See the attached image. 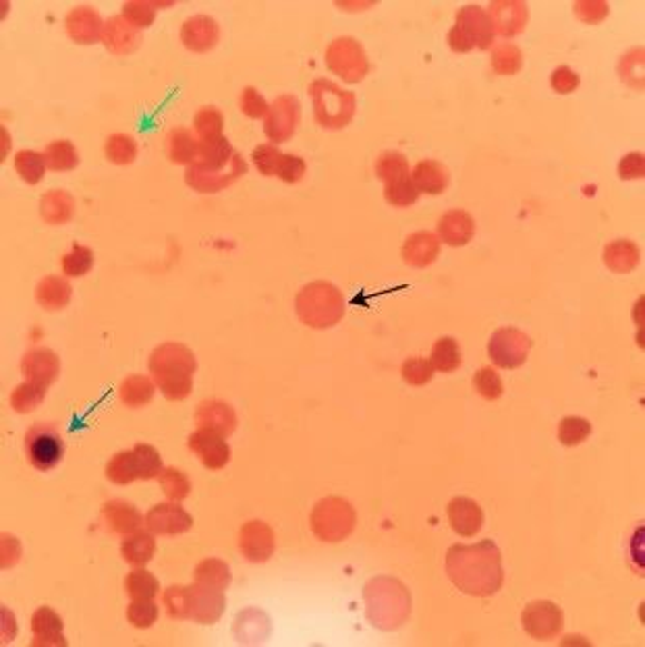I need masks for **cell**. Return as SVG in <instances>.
Listing matches in <instances>:
<instances>
[{"mask_svg":"<svg viewBox=\"0 0 645 647\" xmlns=\"http://www.w3.org/2000/svg\"><path fill=\"white\" fill-rule=\"evenodd\" d=\"M413 185L420 194L426 195H440L444 194L446 187H449L451 174L446 171L444 164H440L436 160H422L417 162V166L412 173Z\"/></svg>","mask_w":645,"mask_h":647,"instance_id":"obj_29","label":"cell"},{"mask_svg":"<svg viewBox=\"0 0 645 647\" xmlns=\"http://www.w3.org/2000/svg\"><path fill=\"white\" fill-rule=\"evenodd\" d=\"M25 454L32 467L38 472H48L63 461L64 454V440L63 433L58 432L55 423H35L27 430L25 440Z\"/></svg>","mask_w":645,"mask_h":647,"instance_id":"obj_9","label":"cell"},{"mask_svg":"<svg viewBox=\"0 0 645 647\" xmlns=\"http://www.w3.org/2000/svg\"><path fill=\"white\" fill-rule=\"evenodd\" d=\"M247 174V162L226 137L200 144L197 160L187 166L185 183L200 194H218Z\"/></svg>","mask_w":645,"mask_h":647,"instance_id":"obj_2","label":"cell"},{"mask_svg":"<svg viewBox=\"0 0 645 647\" xmlns=\"http://www.w3.org/2000/svg\"><path fill=\"white\" fill-rule=\"evenodd\" d=\"M434 365L423 357H409L401 367V376L412 386H426L434 378Z\"/></svg>","mask_w":645,"mask_h":647,"instance_id":"obj_53","label":"cell"},{"mask_svg":"<svg viewBox=\"0 0 645 647\" xmlns=\"http://www.w3.org/2000/svg\"><path fill=\"white\" fill-rule=\"evenodd\" d=\"M226 610V598L223 590L194 583L187 587V619L197 624H214Z\"/></svg>","mask_w":645,"mask_h":647,"instance_id":"obj_14","label":"cell"},{"mask_svg":"<svg viewBox=\"0 0 645 647\" xmlns=\"http://www.w3.org/2000/svg\"><path fill=\"white\" fill-rule=\"evenodd\" d=\"M276 540L273 527L263 521H249L241 527L239 533V550L249 562L262 564L270 561V556L274 554Z\"/></svg>","mask_w":645,"mask_h":647,"instance_id":"obj_15","label":"cell"},{"mask_svg":"<svg viewBox=\"0 0 645 647\" xmlns=\"http://www.w3.org/2000/svg\"><path fill=\"white\" fill-rule=\"evenodd\" d=\"M102 519H104L106 527L116 535H131L135 533L142 523H145V519L142 517L134 504L124 503V500H108V503L102 506Z\"/></svg>","mask_w":645,"mask_h":647,"instance_id":"obj_26","label":"cell"},{"mask_svg":"<svg viewBox=\"0 0 645 647\" xmlns=\"http://www.w3.org/2000/svg\"><path fill=\"white\" fill-rule=\"evenodd\" d=\"M158 482L163 485V492L171 503H183L189 494H192V482L185 475V472L174 467H164L163 473L158 475Z\"/></svg>","mask_w":645,"mask_h":647,"instance_id":"obj_44","label":"cell"},{"mask_svg":"<svg viewBox=\"0 0 645 647\" xmlns=\"http://www.w3.org/2000/svg\"><path fill=\"white\" fill-rule=\"evenodd\" d=\"M619 176L625 181L643 179L645 176V156L641 152H631L619 162Z\"/></svg>","mask_w":645,"mask_h":647,"instance_id":"obj_62","label":"cell"},{"mask_svg":"<svg viewBox=\"0 0 645 647\" xmlns=\"http://www.w3.org/2000/svg\"><path fill=\"white\" fill-rule=\"evenodd\" d=\"M195 423L200 430H210L229 438L237 430V413L224 401H203L195 409Z\"/></svg>","mask_w":645,"mask_h":647,"instance_id":"obj_20","label":"cell"},{"mask_svg":"<svg viewBox=\"0 0 645 647\" xmlns=\"http://www.w3.org/2000/svg\"><path fill=\"white\" fill-rule=\"evenodd\" d=\"M197 152H200V142H197V137L192 134V131L185 127L168 131L166 135L168 160L174 162V164L192 166L197 160Z\"/></svg>","mask_w":645,"mask_h":647,"instance_id":"obj_32","label":"cell"},{"mask_svg":"<svg viewBox=\"0 0 645 647\" xmlns=\"http://www.w3.org/2000/svg\"><path fill=\"white\" fill-rule=\"evenodd\" d=\"M473 386L486 401L501 399L504 393L502 380L492 367H481V370H478V373L473 376Z\"/></svg>","mask_w":645,"mask_h":647,"instance_id":"obj_54","label":"cell"},{"mask_svg":"<svg viewBox=\"0 0 645 647\" xmlns=\"http://www.w3.org/2000/svg\"><path fill=\"white\" fill-rule=\"evenodd\" d=\"M46 160H44V154H38L34 150H21L15 156V171L19 173L21 179H24L27 185H35L44 179V173H46Z\"/></svg>","mask_w":645,"mask_h":647,"instance_id":"obj_42","label":"cell"},{"mask_svg":"<svg viewBox=\"0 0 645 647\" xmlns=\"http://www.w3.org/2000/svg\"><path fill=\"white\" fill-rule=\"evenodd\" d=\"M299 119H302V105H299L295 95H278L270 105L266 123H263V134L274 145L289 142L295 135Z\"/></svg>","mask_w":645,"mask_h":647,"instance_id":"obj_12","label":"cell"},{"mask_svg":"<svg viewBox=\"0 0 645 647\" xmlns=\"http://www.w3.org/2000/svg\"><path fill=\"white\" fill-rule=\"evenodd\" d=\"M71 293H73L71 284L67 278L63 276H46L42 278L38 286H35V299H38V304L48 312H56V310H63V307H67L71 301Z\"/></svg>","mask_w":645,"mask_h":647,"instance_id":"obj_33","label":"cell"},{"mask_svg":"<svg viewBox=\"0 0 645 647\" xmlns=\"http://www.w3.org/2000/svg\"><path fill=\"white\" fill-rule=\"evenodd\" d=\"M154 382L148 376H129L123 380V384L119 388L121 401L124 403V407L129 409H139L144 404H148L154 399Z\"/></svg>","mask_w":645,"mask_h":647,"instance_id":"obj_36","label":"cell"},{"mask_svg":"<svg viewBox=\"0 0 645 647\" xmlns=\"http://www.w3.org/2000/svg\"><path fill=\"white\" fill-rule=\"evenodd\" d=\"M252 158L263 176H274L278 164H281L283 152L278 150L274 144H262L252 152Z\"/></svg>","mask_w":645,"mask_h":647,"instance_id":"obj_56","label":"cell"},{"mask_svg":"<svg viewBox=\"0 0 645 647\" xmlns=\"http://www.w3.org/2000/svg\"><path fill=\"white\" fill-rule=\"evenodd\" d=\"M357 523V513L347 500L339 496L322 498L313 506L310 525L316 538L328 543H336L347 540L353 533Z\"/></svg>","mask_w":645,"mask_h":647,"instance_id":"obj_7","label":"cell"},{"mask_svg":"<svg viewBox=\"0 0 645 647\" xmlns=\"http://www.w3.org/2000/svg\"><path fill=\"white\" fill-rule=\"evenodd\" d=\"M156 6L158 3H148V0H129L123 5V17L135 29H145L154 24Z\"/></svg>","mask_w":645,"mask_h":647,"instance_id":"obj_52","label":"cell"},{"mask_svg":"<svg viewBox=\"0 0 645 647\" xmlns=\"http://www.w3.org/2000/svg\"><path fill=\"white\" fill-rule=\"evenodd\" d=\"M407 174H412L409 173V162L401 152L388 150L380 154V158L376 162V176L380 181H384V185Z\"/></svg>","mask_w":645,"mask_h":647,"instance_id":"obj_48","label":"cell"},{"mask_svg":"<svg viewBox=\"0 0 645 647\" xmlns=\"http://www.w3.org/2000/svg\"><path fill=\"white\" fill-rule=\"evenodd\" d=\"M104 152L106 158L113 162V164H131V162L137 158V142L131 135L114 134L106 139Z\"/></svg>","mask_w":645,"mask_h":647,"instance_id":"obj_46","label":"cell"},{"mask_svg":"<svg viewBox=\"0 0 645 647\" xmlns=\"http://www.w3.org/2000/svg\"><path fill=\"white\" fill-rule=\"evenodd\" d=\"M44 160H46V166L50 171L67 173L73 171V168H77L79 152L75 145L67 142V139H56V142L46 145V150H44Z\"/></svg>","mask_w":645,"mask_h":647,"instance_id":"obj_37","label":"cell"},{"mask_svg":"<svg viewBox=\"0 0 645 647\" xmlns=\"http://www.w3.org/2000/svg\"><path fill=\"white\" fill-rule=\"evenodd\" d=\"M363 598L368 621L382 631L399 629L412 614V595L399 579L376 577L368 581Z\"/></svg>","mask_w":645,"mask_h":647,"instance_id":"obj_4","label":"cell"},{"mask_svg":"<svg viewBox=\"0 0 645 647\" xmlns=\"http://www.w3.org/2000/svg\"><path fill=\"white\" fill-rule=\"evenodd\" d=\"M195 583L214 587V590H226L231 585V569L224 561H218V558H208V561H202L195 566Z\"/></svg>","mask_w":645,"mask_h":647,"instance_id":"obj_38","label":"cell"},{"mask_svg":"<svg viewBox=\"0 0 645 647\" xmlns=\"http://www.w3.org/2000/svg\"><path fill=\"white\" fill-rule=\"evenodd\" d=\"M220 40V27L208 15H195L189 17L181 27L183 46L192 53H208Z\"/></svg>","mask_w":645,"mask_h":647,"instance_id":"obj_22","label":"cell"},{"mask_svg":"<svg viewBox=\"0 0 645 647\" xmlns=\"http://www.w3.org/2000/svg\"><path fill=\"white\" fill-rule=\"evenodd\" d=\"M158 579L145 571L144 566H137L135 571H131L124 577V592H127L131 600H154L158 595Z\"/></svg>","mask_w":645,"mask_h":647,"instance_id":"obj_40","label":"cell"},{"mask_svg":"<svg viewBox=\"0 0 645 647\" xmlns=\"http://www.w3.org/2000/svg\"><path fill=\"white\" fill-rule=\"evenodd\" d=\"M145 527L154 535H181L194 527V519L179 503H160L145 514Z\"/></svg>","mask_w":645,"mask_h":647,"instance_id":"obj_17","label":"cell"},{"mask_svg":"<svg viewBox=\"0 0 645 647\" xmlns=\"http://www.w3.org/2000/svg\"><path fill=\"white\" fill-rule=\"evenodd\" d=\"M197 362L194 351L181 343H164L152 351L150 373L154 384L168 401H183L192 394Z\"/></svg>","mask_w":645,"mask_h":647,"instance_id":"obj_3","label":"cell"},{"mask_svg":"<svg viewBox=\"0 0 645 647\" xmlns=\"http://www.w3.org/2000/svg\"><path fill=\"white\" fill-rule=\"evenodd\" d=\"M591 423L583 417H564L559 423V440L564 446H579L590 438Z\"/></svg>","mask_w":645,"mask_h":647,"instance_id":"obj_50","label":"cell"},{"mask_svg":"<svg viewBox=\"0 0 645 647\" xmlns=\"http://www.w3.org/2000/svg\"><path fill=\"white\" fill-rule=\"evenodd\" d=\"M32 633H34V647H48L61 645L67 647V639L63 635V619L53 608L42 606L32 616Z\"/></svg>","mask_w":645,"mask_h":647,"instance_id":"obj_28","label":"cell"},{"mask_svg":"<svg viewBox=\"0 0 645 647\" xmlns=\"http://www.w3.org/2000/svg\"><path fill=\"white\" fill-rule=\"evenodd\" d=\"M490 21H492L494 34L502 35V38H515L527 25V5L519 3V0H496L490 5Z\"/></svg>","mask_w":645,"mask_h":647,"instance_id":"obj_19","label":"cell"},{"mask_svg":"<svg viewBox=\"0 0 645 647\" xmlns=\"http://www.w3.org/2000/svg\"><path fill=\"white\" fill-rule=\"evenodd\" d=\"M241 110H243V114L249 116V119H262V116L268 114L270 105L255 87L249 85L241 92Z\"/></svg>","mask_w":645,"mask_h":647,"instance_id":"obj_58","label":"cell"},{"mask_svg":"<svg viewBox=\"0 0 645 647\" xmlns=\"http://www.w3.org/2000/svg\"><path fill=\"white\" fill-rule=\"evenodd\" d=\"M430 363L434 365V370L440 373H451L457 372L461 363H463V355H461V347L457 343V338L452 336H442L438 338L432 347Z\"/></svg>","mask_w":645,"mask_h":647,"instance_id":"obj_35","label":"cell"},{"mask_svg":"<svg viewBox=\"0 0 645 647\" xmlns=\"http://www.w3.org/2000/svg\"><path fill=\"white\" fill-rule=\"evenodd\" d=\"M94 266V252L85 245H73L67 255H63V272L67 276H85Z\"/></svg>","mask_w":645,"mask_h":647,"instance_id":"obj_51","label":"cell"},{"mask_svg":"<svg viewBox=\"0 0 645 647\" xmlns=\"http://www.w3.org/2000/svg\"><path fill=\"white\" fill-rule=\"evenodd\" d=\"M440 255V239L430 231H417L402 245V260L412 268H428Z\"/></svg>","mask_w":645,"mask_h":647,"instance_id":"obj_27","label":"cell"},{"mask_svg":"<svg viewBox=\"0 0 645 647\" xmlns=\"http://www.w3.org/2000/svg\"><path fill=\"white\" fill-rule=\"evenodd\" d=\"M575 13L577 17L583 21V24H600V21H604L608 17V11H610V6L608 3H602V0H581V3H575Z\"/></svg>","mask_w":645,"mask_h":647,"instance_id":"obj_60","label":"cell"},{"mask_svg":"<svg viewBox=\"0 0 645 647\" xmlns=\"http://www.w3.org/2000/svg\"><path fill=\"white\" fill-rule=\"evenodd\" d=\"M641 262V249L629 239L612 241L610 245L604 249V264L606 268H610L614 274H629L633 272Z\"/></svg>","mask_w":645,"mask_h":647,"instance_id":"obj_30","label":"cell"},{"mask_svg":"<svg viewBox=\"0 0 645 647\" xmlns=\"http://www.w3.org/2000/svg\"><path fill=\"white\" fill-rule=\"evenodd\" d=\"M579 84H581V77H579L571 67H559L552 71V75H550V85H552V90L556 94L575 92Z\"/></svg>","mask_w":645,"mask_h":647,"instance_id":"obj_61","label":"cell"},{"mask_svg":"<svg viewBox=\"0 0 645 647\" xmlns=\"http://www.w3.org/2000/svg\"><path fill=\"white\" fill-rule=\"evenodd\" d=\"M523 67V53L515 44L501 42L492 46V69L498 75H515Z\"/></svg>","mask_w":645,"mask_h":647,"instance_id":"obj_41","label":"cell"},{"mask_svg":"<svg viewBox=\"0 0 645 647\" xmlns=\"http://www.w3.org/2000/svg\"><path fill=\"white\" fill-rule=\"evenodd\" d=\"M106 477L116 485H127L131 482L139 480L137 477V465L134 457V448L131 451L116 453L106 465Z\"/></svg>","mask_w":645,"mask_h":647,"instance_id":"obj_43","label":"cell"},{"mask_svg":"<svg viewBox=\"0 0 645 647\" xmlns=\"http://www.w3.org/2000/svg\"><path fill=\"white\" fill-rule=\"evenodd\" d=\"M446 572L457 590L473 598H488L504 583L502 554L492 540L473 546L454 543L446 552Z\"/></svg>","mask_w":645,"mask_h":647,"instance_id":"obj_1","label":"cell"},{"mask_svg":"<svg viewBox=\"0 0 645 647\" xmlns=\"http://www.w3.org/2000/svg\"><path fill=\"white\" fill-rule=\"evenodd\" d=\"M475 234V220L465 210H449L438 220V239L451 247H463Z\"/></svg>","mask_w":645,"mask_h":647,"instance_id":"obj_25","label":"cell"},{"mask_svg":"<svg viewBox=\"0 0 645 647\" xmlns=\"http://www.w3.org/2000/svg\"><path fill=\"white\" fill-rule=\"evenodd\" d=\"M134 457H135V465H137V477L139 480L148 482L154 480V477H158L163 473V457H160V453L156 448L150 444H135L134 446Z\"/></svg>","mask_w":645,"mask_h":647,"instance_id":"obj_45","label":"cell"},{"mask_svg":"<svg viewBox=\"0 0 645 647\" xmlns=\"http://www.w3.org/2000/svg\"><path fill=\"white\" fill-rule=\"evenodd\" d=\"M629 55H631V63H633V67L631 69H620V77L622 79H625L627 81V84H629V81H631V77L635 75V65H640L641 61H643V50L640 48V50H631V53H629Z\"/></svg>","mask_w":645,"mask_h":647,"instance_id":"obj_63","label":"cell"},{"mask_svg":"<svg viewBox=\"0 0 645 647\" xmlns=\"http://www.w3.org/2000/svg\"><path fill=\"white\" fill-rule=\"evenodd\" d=\"M64 25H67L69 38L77 44H85V46L102 40V32H104V21H102L100 13L87 5L71 9Z\"/></svg>","mask_w":645,"mask_h":647,"instance_id":"obj_21","label":"cell"},{"mask_svg":"<svg viewBox=\"0 0 645 647\" xmlns=\"http://www.w3.org/2000/svg\"><path fill=\"white\" fill-rule=\"evenodd\" d=\"M48 388L34 384V382H24L11 393V407L17 411V413H32V411L42 404V401L46 399Z\"/></svg>","mask_w":645,"mask_h":647,"instance_id":"obj_47","label":"cell"},{"mask_svg":"<svg viewBox=\"0 0 645 647\" xmlns=\"http://www.w3.org/2000/svg\"><path fill=\"white\" fill-rule=\"evenodd\" d=\"M166 612L174 621H187V587L171 585L164 592Z\"/></svg>","mask_w":645,"mask_h":647,"instance_id":"obj_57","label":"cell"},{"mask_svg":"<svg viewBox=\"0 0 645 647\" xmlns=\"http://www.w3.org/2000/svg\"><path fill=\"white\" fill-rule=\"evenodd\" d=\"M494 35L488 11L478 5H467L457 13V24L449 32V46L454 53H469L473 48L490 50L494 46Z\"/></svg>","mask_w":645,"mask_h":647,"instance_id":"obj_8","label":"cell"},{"mask_svg":"<svg viewBox=\"0 0 645 647\" xmlns=\"http://www.w3.org/2000/svg\"><path fill=\"white\" fill-rule=\"evenodd\" d=\"M194 127H195V137L200 144L216 142V139L224 137L223 135V127H224L223 113H220V110L214 106H203L200 113L195 114Z\"/></svg>","mask_w":645,"mask_h":647,"instance_id":"obj_39","label":"cell"},{"mask_svg":"<svg viewBox=\"0 0 645 647\" xmlns=\"http://www.w3.org/2000/svg\"><path fill=\"white\" fill-rule=\"evenodd\" d=\"M449 521L452 532L461 538H473L483 527V511L475 500L457 496L449 503Z\"/></svg>","mask_w":645,"mask_h":647,"instance_id":"obj_24","label":"cell"},{"mask_svg":"<svg viewBox=\"0 0 645 647\" xmlns=\"http://www.w3.org/2000/svg\"><path fill=\"white\" fill-rule=\"evenodd\" d=\"M102 44H104L108 53H113L116 56H124L139 48L142 35H139V29L131 25L123 15H116V17H110L104 24Z\"/></svg>","mask_w":645,"mask_h":647,"instance_id":"obj_23","label":"cell"},{"mask_svg":"<svg viewBox=\"0 0 645 647\" xmlns=\"http://www.w3.org/2000/svg\"><path fill=\"white\" fill-rule=\"evenodd\" d=\"M154 554H156V540H154L150 529L148 532L137 529L135 533L124 535L121 542V556L131 566H145L152 561Z\"/></svg>","mask_w":645,"mask_h":647,"instance_id":"obj_31","label":"cell"},{"mask_svg":"<svg viewBox=\"0 0 645 647\" xmlns=\"http://www.w3.org/2000/svg\"><path fill=\"white\" fill-rule=\"evenodd\" d=\"M305 171H307V164H305L303 158L295 156V154H283L281 164H278V171H276V176L281 181L291 183V185H293V183H299L303 179Z\"/></svg>","mask_w":645,"mask_h":647,"instance_id":"obj_59","label":"cell"},{"mask_svg":"<svg viewBox=\"0 0 645 647\" xmlns=\"http://www.w3.org/2000/svg\"><path fill=\"white\" fill-rule=\"evenodd\" d=\"M533 341L517 328H498L488 343V355L496 367L517 370L527 362Z\"/></svg>","mask_w":645,"mask_h":647,"instance_id":"obj_11","label":"cell"},{"mask_svg":"<svg viewBox=\"0 0 645 647\" xmlns=\"http://www.w3.org/2000/svg\"><path fill=\"white\" fill-rule=\"evenodd\" d=\"M189 451L197 454L202 465L210 472L224 469L231 461V446L226 444V438L210 430H197L187 440Z\"/></svg>","mask_w":645,"mask_h":647,"instance_id":"obj_16","label":"cell"},{"mask_svg":"<svg viewBox=\"0 0 645 647\" xmlns=\"http://www.w3.org/2000/svg\"><path fill=\"white\" fill-rule=\"evenodd\" d=\"M40 214L48 224L61 226L64 223H69L73 214H75V200H73L71 194H67V191L63 189L48 191V194L42 197Z\"/></svg>","mask_w":645,"mask_h":647,"instance_id":"obj_34","label":"cell"},{"mask_svg":"<svg viewBox=\"0 0 645 647\" xmlns=\"http://www.w3.org/2000/svg\"><path fill=\"white\" fill-rule=\"evenodd\" d=\"M295 310L299 320L310 328H332L342 320L347 312V301H344L339 286L326 281H316L305 284L295 299Z\"/></svg>","mask_w":645,"mask_h":647,"instance_id":"obj_5","label":"cell"},{"mask_svg":"<svg viewBox=\"0 0 645 647\" xmlns=\"http://www.w3.org/2000/svg\"><path fill=\"white\" fill-rule=\"evenodd\" d=\"M521 622L527 635L538 639V642H548V639L561 635L564 627V614L561 606H556L554 602L538 600L525 606Z\"/></svg>","mask_w":645,"mask_h":647,"instance_id":"obj_13","label":"cell"},{"mask_svg":"<svg viewBox=\"0 0 645 647\" xmlns=\"http://www.w3.org/2000/svg\"><path fill=\"white\" fill-rule=\"evenodd\" d=\"M127 621L135 629H150L158 621V606L154 600H131L127 608Z\"/></svg>","mask_w":645,"mask_h":647,"instance_id":"obj_55","label":"cell"},{"mask_svg":"<svg viewBox=\"0 0 645 647\" xmlns=\"http://www.w3.org/2000/svg\"><path fill=\"white\" fill-rule=\"evenodd\" d=\"M328 69L347 84H357L370 73V61L365 50L355 38H336L326 48Z\"/></svg>","mask_w":645,"mask_h":647,"instance_id":"obj_10","label":"cell"},{"mask_svg":"<svg viewBox=\"0 0 645 647\" xmlns=\"http://www.w3.org/2000/svg\"><path fill=\"white\" fill-rule=\"evenodd\" d=\"M21 372H24L27 382L48 388L50 384H55L58 373H61V359L50 349H29L21 359Z\"/></svg>","mask_w":645,"mask_h":647,"instance_id":"obj_18","label":"cell"},{"mask_svg":"<svg viewBox=\"0 0 645 647\" xmlns=\"http://www.w3.org/2000/svg\"><path fill=\"white\" fill-rule=\"evenodd\" d=\"M310 94L313 100V114L320 127L344 129L353 121L357 110V98L353 92L342 90L341 85L328 79L312 81Z\"/></svg>","mask_w":645,"mask_h":647,"instance_id":"obj_6","label":"cell"},{"mask_svg":"<svg viewBox=\"0 0 645 647\" xmlns=\"http://www.w3.org/2000/svg\"><path fill=\"white\" fill-rule=\"evenodd\" d=\"M417 197H420V191L415 189L412 174L386 183L384 187V200L391 205H397V208H409L417 202Z\"/></svg>","mask_w":645,"mask_h":647,"instance_id":"obj_49","label":"cell"}]
</instances>
